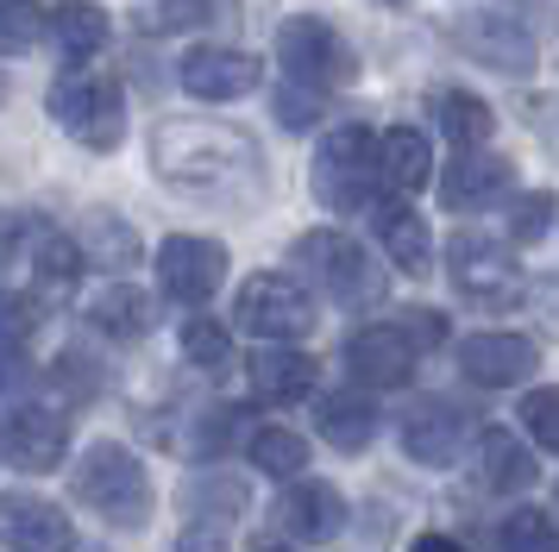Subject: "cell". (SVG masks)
Instances as JSON below:
<instances>
[{
  "label": "cell",
  "mask_w": 559,
  "mask_h": 552,
  "mask_svg": "<svg viewBox=\"0 0 559 552\" xmlns=\"http://www.w3.org/2000/svg\"><path fill=\"white\" fill-rule=\"evenodd\" d=\"M0 100H7V75H0Z\"/></svg>",
  "instance_id": "obj_45"
},
{
  "label": "cell",
  "mask_w": 559,
  "mask_h": 552,
  "mask_svg": "<svg viewBox=\"0 0 559 552\" xmlns=\"http://www.w3.org/2000/svg\"><path fill=\"white\" fill-rule=\"evenodd\" d=\"M45 25H51V7H38V0H0V57L32 50Z\"/></svg>",
  "instance_id": "obj_33"
},
{
  "label": "cell",
  "mask_w": 559,
  "mask_h": 552,
  "mask_svg": "<svg viewBox=\"0 0 559 552\" xmlns=\"http://www.w3.org/2000/svg\"><path fill=\"white\" fill-rule=\"evenodd\" d=\"M447 271H453L459 296L478 301V308H503V301H515V289H522L515 257H509L497 239H484V232H459L453 245H447Z\"/></svg>",
  "instance_id": "obj_10"
},
{
  "label": "cell",
  "mask_w": 559,
  "mask_h": 552,
  "mask_svg": "<svg viewBox=\"0 0 559 552\" xmlns=\"http://www.w3.org/2000/svg\"><path fill=\"white\" fill-rule=\"evenodd\" d=\"M453 50L472 57V63H484V70H497V75H528L534 70L528 25L509 20V13H465V20H453Z\"/></svg>",
  "instance_id": "obj_11"
},
{
  "label": "cell",
  "mask_w": 559,
  "mask_h": 552,
  "mask_svg": "<svg viewBox=\"0 0 559 552\" xmlns=\"http://www.w3.org/2000/svg\"><path fill=\"white\" fill-rule=\"evenodd\" d=\"M51 376H57V383H70V396H95V389H102V371H95V358H82V351H63Z\"/></svg>",
  "instance_id": "obj_39"
},
{
  "label": "cell",
  "mask_w": 559,
  "mask_h": 552,
  "mask_svg": "<svg viewBox=\"0 0 559 552\" xmlns=\"http://www.w3.org/2000/svg\"><path fill=\"white\" fill-rule=\"evenodd\" d=\"M547 226H554V195H547V189H534V195H515V207H509V232H515L522 245H534Z\"/></svg>",
  "instance_id": "obj_36"
},
{
  "label": "cell",
  "mask_w": 559,
  "mask_h": 552,
  "mask_svg": "<svg viewBox=\"0 0 559 552\" xmlns=\"http://www.w3.org/2000/svg\"><path fill=\"white\" fill-rule=\"evenodd\" d=\"M534 364H540V351L534 339L522 333H465L459 339V371L484 383V389H509V383H528Z\"/></svg>",
  "instance_id": "obj_14"
},
{
  "label": "cell",
  "mask_w": 559,
  "mask_h": 552,
  "mask_svg": "<svg viewBox=\"0 0 559 552\" xmlns=\"http://www.w3.org/2000/svg\"><path fill=\"white\" fill-rule=\"evenodd\" d=\"M82 245L70 239V232H38V245H32V271H38V289L45 296H70L82 276Z\"/></svg>",
  "instance_id": "obj_28"
},
{
  "label": "cell",
  "mask_w": 559,
  "mask_h": 552,
  "mask_svg": "<svg viewBox=\"0 0 559 552\" xmlns=\"http://www.w3.org/2000/svg\"><path fill=\"white\" fill-rule=\"evenodd\" d=\"M32 333H38V301L0 289V358H20L32 346Z\"/></svg>",
  "instance_id": "obj_35"
},
{
  "label": "cell",
  "mask_w": 559,
  "mask_h": 552,
  "mask_svg": "<svg viewBox=\"0 0 559 552\" xmlns=\"http://www.w3.org/2000/svg\"><path fill=\"white\" fill-rule=\"evenodd\" d=\"M258 75H264V70H258L252 50L202 45V50H189V57H182L177 82L195 100H239V95H252V88H258Z\"/></svg>",
  "instance_id": "obj_15"
},
{
  "label": "cell",
  "mask_w": 559,
  "mask_h": 552,
  "mask_svg": "<svg viewBox=\"0 0 559 552\" xmlns=\"http://www.w3.org/2000/svg\"><path fill=\"white\" fill-rule=\"evenodd\" d=\"M88 326L107 333V339H145L152 333V296L132 289V283H114L88 301Z\"/></svg>",
  "instance_id": "obj_24"
},
{
  "label": "cell",
  "mask_w": 559,
  "mask_h": 552,
  "mask_svg": "<svg viewBox=\"0 0 559 552\" xmlns=\"http://www.w3.org/2000/svg\"><path fill=\"white\" fill-rule=\"evenodd\" d=\"M182 508L202 515V521H233V515L246 508V490H239L233 477H221V471H202V477L182 483Z\"/></svg>",
  "instance_id": "obj_30"
},
{
  "label": "cell",
  "mask_w": 559,
  "mask_h": 552,
  "mask_svg": "<svg viewBox=\"0 0 559 552\" xmlns=\"http://www.w3.org/2000/svg\"><path fill=\"white\" fill-rule=\"evenodd\" d=\"M547 113H554V120H547V132H554V139H559V107H547Z\"/></svg>",
  "instance_id": "obj_44"
},
{
  "label": "cell",
  "mask_w": 559,
  "mask_h": 552,
  "mask_svg": "<svg viewBox=\"0 0 559 552\" xmlns=\"http://www.w3.org/2000/svg\"><path fill=\"white\" fill-rule=\"evenodd\" d=\"M13 264V214H0V271Z\"/></svg>",
  "instance_id": "obj_43"
},
{
  "label": "cell",
  "mask_w": 559,
  "mask_h": 552,
  "mask_svg": "<svg viewBox=\"0 0 559 552\" xmlns=\"http://www.w3.org/2000/svg\"><path fill=\"white\" fill-rule=\"evenodd\" d=\"M277 120L289 125V132H302V125L321 120V88H302V82H289L277 95Z\"/></svg>",
  "instance_id": "obj_38"
},
{
  "label": "cell",
  "mask_w": 559,
  "mask_h": 552,
  "mask_svg": "<svg viewBox=\"0 0 559 552\" xmlns=\"http://www.w3.org/2000/svg\"><path fill=\"white\" fill-rule=\"evenodd\" d=\"M478 477L484 490H528L534 477H540V465H534V452L509 433V427H484L478 433Z\"/></svg>",
  "instance_id": "obj_21"
},
{
  "label": "cell",
  "mask_w": 559,
  "mask_h": 552,
  "mask_svg": "<svg viewBox=\"0 0 559 552\" xmlns=\"http://www.w3.org/2000/svg\"><path fill=\"white\" fill-rule=\"evenodd\" d=\"M152 170L189 195H252L264 151L227 120H164L152 132Z\"/></svg>",
  "instance_id": "obj_1"
},
{
  "label": "cell",
  "mask_w": 559,
  "mask_h": 552,
  "mask_svg": "<svg viewBox=\"0 0 559 552\" xmlns=\"http://www.w3.org/2000/svg\"><path fill=\"white\" fill-rule=\"evenodd\" d=\"M157 283H164L170 301L202 308V301H214V289L227 283V245H221V239H202V232H170V239L157 245Z\"/></svg>",
  "instance_id": "obj_8"
},
{
  "label": "cell",
  "mask_w": 559,
  "mask_h": 552,
  "mask_svg": "<svg viewBox=\"0 0 559 552\" xmlns=\"http://www.w3.org/2000/svg\"><path fill=\"white\" fill-rule=\"evenodd\" d=\"M277 527L289 540H302V547H328L333 533L346 527V496L321 483V477H302V483H289L277 502Z\"/></svg>",
  "instance_id": "obj_17"
},
{
  "label": "cell",
  "mask_w": 559,
  "mask_h": 552,
  "mask_svg": "<svg viewBox=\"0 0 559 552\" xmlns=\"http://www.w3.org/2000/svg\"><path fill=\"white\" fill-rule=\"evenodd\" d=\"M277 63L289 70V82L302 88H346L358 82V50L340 38V25H328L321 13H289L277 25Z\"/></svg>",
  "instance_id": "obj_5"
},
{
  "label": "cell",
  "mask_w": 559,
  "mask_h": 552,
  "mask_svg": "<svg viewBox=\"0 0 559 552\" xmlns=\"http://www.w3.org/2000/svg\"><path fill=\"white\" fill-rule=\"evenodd\" d=\"M227 13H233V0H152L145 32H189V25H214Z\"/></svg>",
  "instance_id": "obj_34"
},
{
  "label": "cell",
  "mask_w": 559,
  "mask_h": 552,
  "mask_svg": "<svg viewBox=\"0 0 559 552\" xmlns=\"http://www.w3.org/2000/svg\"><path fill=\"white\" fill-rule=\"evenodd\" d=\"M378 182H383L378 139L365 125H333L321 139V151H314V195H321V207H333V214H371L378 207L371 201Z\"/></svg>",
  "instance_id": "obj_3"
},
{
  "label": "cell",
  "mask_w": 559,
  "mask_h": 552,
  "mask_svg": "<svg viewBox=\"0 0 559 552\" xmlns=\"http://www.w3.org/2000/svg\"><path fill=\"white\" fill-rule=\"evenodd\" d=\"M371 214H378V239H383V251H390V264H403L408 276H428L433 271L428 220H421L415 207H403V201H378Z\"/></svg>",
  "instance_id": "obj_19"
},
{
  "label": "cell",
  "mask_w": 559,
  "mask_h": 552,
  "mask_svg": "<svg viewBox=\"0 0 559 552\" xmlns=\"http://www.w3.org/2000/svg\"><path fill=\"white\" fill-rule=\"evenodd\" d=\"M0 547L7 552H76L70 515L45 496L26 490H0Z\"/></svg>",
  "instance_id": "obj_13"
},
{
  "label": "cell",
  "mask_w": 559,
  "mask_h": 552,
  "mask_svg": "<svg viewBox=\"0 0 559 552\" xmlns=\"http://www.w3.org/2000/svg\"><path fill=\"white\" fill-rule=\"evenodd\" d=\"M70 483H76V502H88V508L107 515L114 527L152 521V471H145L120 440H95V446L76 458Z\"/></svg>",
  "instance_id": "obj_2"
},
{
  "label": "cell",
  "mask_w": 559,
  "mask_h": 552,
  "mask_svg": "<svg viewBox=\"0 0 559 552\" xmlns=\"http://www.w3.org/2000/svg\"><path fill=\"white\" fill-rule=\"evenodd\" d=\"M182 358H189L195 371L221 376L233 364V333L221 321H207V314H189V321H182Z\"/></svg>",
  "instance_id": "obj_31"
},
{
  "label": "cell",
  "mask_w": 559,
  "mask_h": 552,
  "mask_svg": "<svg viewBox=\"0 0 559 552\" xmlns=\"http://www.w3.org/2000/svg\"><path fill=\"white\" fill-rule=\"evenodd\" d=\"M246 376H252L258 401L289 408V401H302L308 389H314V358H308V351H258L252 364H246Z\"/></svg>",
  "instance_id": "obj_22"
},
{
  "label": "cell",
  "mask_w": 559,
  "mask_h": 552,
  "mask_svg": "<svg viewBox=\"0 0 559 552\" xmlns=\"http://www.w3.org/2000/svg\"><path fill=\"white\" fill-rule=\"evenodd\" d=\"M82 257L95 264V271H127V264H139V232H132L120 214H88V226H82Z\"/></svg>",
  "instance_id": "obj_26"
},
{
  "label": "cell",
  "mask_w": 559,
  "mask_h": 552,
  "mask_svg": "<svg viewBox=\"0 0 559 552\" xmlns=\"http://www.w3.org/2000/svg\"><path fill=\"white\" fill-rule=\"evenodd\" d=\"M246 458H252L264 477H302L308 471V440L289 433V427H258L246 440Z\"/></svg>",
  "instance_id": "obj_29"
},
{
  "label": "cell",
  "mask_w": 559,
  "mask_h": 552,
  "mask_svg": "<svg viewBox=\"0 0 559 552\" xmlns=\"http://www.w3.org/2000/svg\"><path fill=\"white\" fill-rule=\"evenodd\" d=\"M107 32H114V25H107V13L95 0H57L51 7V38H57V50L76 57V63L107 45Z\"/></svg>",
  "instance_id": "obj_25"
},
{
  "label": "cell",
  "mask_w": 559,
  "mask_h": 552,
  "mask_svg": "<svg viewBox=\"0 0 559 552\" xmlns=\"http://www.w3.org/2000/svg\"><path fill=\"white\" fill-rule=\"evenodd\" d=\"M258 552H283V547H258Z\"/></svg>",
  "instance_id": "obj_46"
},
{
  "label": "cell",
  "mask_w": 559,
  "mask_h": 552,
  "mask_svg": "<svg viewBox=\"0 0 559 552\" xmlns=\"http://www.w3.org/2000/svg\"><path fill=\"white\" fill-rule=\"evenodd\" d=\"M465 446V408L447 396H421L403 408V452L415 465H453V452Z\"/></svg>",
  "instance_id": "obj_16"
},
{
  "label": "cell",
  "mask_w": 559,
  "mask_h": 552,
  "mask_svg": "<svg viewBox=\"0 0 559 552\" xmlns=\"http://www.w3.org/2000/svg\"><path fill=\"white\" fill-rule=\"evenodd\" d=\"M51 113H57V125L88 151H114L127 139V95H120L114 75H95V70L63 75L51 88Z\"/></svg>",
  "instance_id": "obj_6"
},
{
  "label": "cell",
  "mask_w": 559,
  "mask_h": 552,
  "mask_svg": "<svg viewBox=\"0 0 559 552\" xmlns=\"http://www.w3.org/2000/svg\"><path fill=\"white\" fill-rule=\"evenodd\" d=\"M433 107H440V125H447L453 151L490 145V132H497V113H490L478 95H465V88H447V95H433Z\"/></svg>",
  "instance_id": "obj_27"
},
{
  "label": "cell",
  "mask_w": 559,
  "mask_h": 552,
  "mask_svg": "<svg viewBox=\"0 0 559 552\" xmlns=\"http://www.w3.org/2000/svg\"><path fill=\"white\" fill-rule=\"evenodd\" d=\"M296 264H302L340 308H378L383 301V264H371V251L358 245L353 232L314 226L296 239Z\"/></svg>",
  "instance_id": "obj_4"
},
{
  "label": "cell",
  "mask_w": 559,
  "mask_h": 552,
  "mask_svg": "<svg viewBox=\"0 0 559 552\" xmlns=\"http://www.w3.org/2000/svg\"><path fill=\"white\" fill-rule=\"evenodd\" d=\"M177 552H227V533H221L214 521H195V527H182Z\"/></svg>",
  "instance_id": "obj_41"
},
{
  "label": "cell",
  "mask_w": 559,
  "mask_h": 552,
  "mask_svg": "<svg viewBox=\"0 0 559 552\" xmlns=\"http://www.w3.org/2000/svg\"><path fill=\"white\" fill-rule=\"evenodd\" d=\"M233 314H239V326L258 333V339H302L308 326H314V301H308L302 283L264 271V276H252V283H239Z\"/></svg>",
  "instance_id": "obj_9"
},
{
  "label": "cell",
  "mask_w": 559,
  "mask_h": 552,
  "mask_svg": "<svg viewBox=\"0 0 559 552\" xmlns=\"http://www.w3.org/2000/svg\"><path fill=\"white\" fill-rule=\"evenodd\" d=\"M63 458H70V421L57 415V408H7L0 415V465H13V471L26 477H45V471H63Z\"/></svg>",
  "instance_id": "obj_7"
},
{
  "label": "cell",
  "mask_w": 559,
  "mask_h": 552,
  "mask_svg": "<svg viewBox=\"0 0 559 552\" xmlns=\"http://www.w3.org/2000/svg\"><path fill=\"white\" fill-rule=\"evenodd\" d=\"M415 333L403 321H383V326H358L353 339H346V371L365 383V389H403L408 376H415Z\"/></svg>",
  "instance_id": "obj_12"
},
{
  "label": "cell",
  "mask_w": 559,
  "mask_h": 552,
  "mask_svg": "<svg viewBox=\"0 0 559 552\" xmlns=\"http://www.w3.org/2000/svg\"><path fill=\"white\" fill-rule=\"evenodd\" d=\"M509 182H515V164H509V157L465 151V157H453V170L440 176V201H447V207H490Z\"/></svg>",
  "instance_id": "obj_18"
},
{
  "label": "cell",
  "mask_w": 559,
  "mask_h": 552,
  "mask_svg": "<svg viewBox=\"0 0 559 552\" xmlns=\"http://www.w3.org/2000/svg\"><path fill=\"white\" fill-rule=\"evenodd\" d=\"M408 552H465V547H459L453 533H421V540H415Z\"/></svg>",
  "instance_id": "obj_42"
},
{
  "label": "cell",
  "mask_w": 559,
  "mask_h": 552,
  "mask_svg": "<svg viewBox=\"0 0 559 552\" xmlns=\"http://www.w3.org/2000/svg\"><path fill=\"white\" fill-rule=\"evenodd\" d=\"M314 427H321L328 446L365 452L371 440H378V401L353 396V389H333V396H321V408H314Z\"/></svg>",
  "instance_id": "obj_20"
},
{
  "label": "cell",
  "mask_w": 559,
  "mask_h": 552,
  "mask_svg": "<svg viewBox=\"0 0 559 552\" xmlns=\"http://www.w3.org/2000/svg\"><path fill=\"white\" fill-rule=\"evenodd\" d=\"M497 547L503 552H559V527L547 508H515L497 527Z\"/></svg>",
  "instance_id": "obj_32"
},
{
  "label": "cell",
  "mask_w": 559,
  "mask_h": 552,
  "mask_svg": "<svg viewBox=\"0 0 559 552\" xmlns=\"http://www.w3.org/2000/svg\"><path fill=\"white\" fill-rule=\"evenodd\" d=\"M378 170H383V182L390 189H403V195H415L421 182L433 176V151H428V139L415 132V125H390L378 139Z\"/></svg>",
  "instance_id": "obj_23"
},
{
  "label": "cell",
  "mask_w": 559,
  "mask_h": 552,
  "mask_svg": "<svg viewBox=\"0 0 559 552\" xmlns=\"http://www.w3.org/2000/svg\"><path fill=\"white\" fill-rule=\"evenodd\" d=\"M403 326L415 333V346H421V351H433L440 339H447V321H440L433 308H403Z\"/></svg>",
  "instance_id": "obj_40"
},
{
  "label": "cell",
  "mask_w": 559,
  "mask_h": 552,
  "mask_svg": "<svg viewBox=\"0 0 559 552\" xmlns=\"http://www.w3.org/2000/svg\"><path fill=\"white\" fill-rule=\"evenodd\" d=\"M522 427H528L547 452H559V389H534V396L522 401Z\"/></svg>",
  "instance_id": "obj_37"
}]
</instances>
